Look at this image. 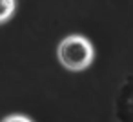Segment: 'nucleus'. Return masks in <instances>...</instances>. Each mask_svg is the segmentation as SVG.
<instances>
[{"label": "nucleus", "mask_w": 133, "mask_h": 122, "mask_svg": "<svg viewBox=\"0 0 133 122\" xmlns=\"http://www.w3.org/2000/svg\"><path fill=\"white\" fill-rule=\"evenodd\" d=\"M57 58L68 71H84L95 60V48L86 37L69 35L60 40L57 48Z\"/></svg>", "instance_id": "f257e3e1"}, {"label": "nucleus", "mask_w": 133, "mask_h": 122, "mask_svg": "<svg viewBox=\"0 0 133 122\" xmlns=\"http://www.w3.org/2000/svg\"><path fill=\"white\" fill-rule=\"evenodd\" d=\"M15 11H17V0H0V24L11 20Z\"/></svg>", "instance_id": "f03ea898"}, {"label": "nucleus", "mask_w": 133, "mask_h": 122, "mask_svg": "<svg viewBox=\"0 0 133 122\" xmlns=\"http://www.w3.org/2000/svg\"><path fill=\"white\" fill-rule=\"evenodd\" d=\"M0 122H33L29 117H26V115H18V113H15V115H8L6 118H2Z\"/></svg>", "instance_id": "7ed1b4c3"}]
</instances>
